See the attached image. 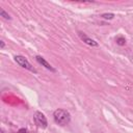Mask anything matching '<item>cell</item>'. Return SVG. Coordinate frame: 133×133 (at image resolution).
Masks as SVG:
<instances>
[{"label": "cell", "mask_w": 133, "mask_h": 133, "mask_svg": "<svg viewBox=\"0 0 133 133\" xmlns=\"http://www.w3.org/2000/svg\"><path fill=\"white\" fill-rule=\"evenodd\" d=\"M53 116H54L55 123L60 125V126H65L71 121L70 113L64 109H56L54 111V113H53Z\"/></svg>", "instance_id": "1"}, {"label": "cell", "mask_w": 133, "mask_h": 133, "mask_svg": "<svg viewBox=\"0 0 133 133\" xmlns=\"http://www.w3.org/2000/svg\"><path fill=\"white\" fill-rule=\"evenodd\" d=\"M33 119H34V123H35V125H36L37 127H39V128H42V129L47 128L48 122H47L46 116H45L42 112L36 111V112L34 113V115H33Z\"/></svg>", "instance_id": "2"}, {"label": "cell", "mask_w": 133, "mask_h": 133, "mask_svg": "<svg viewBox=\"0 0 133 133\" xmlns=\"http://www.w3.org/2000/svg\"><path fill=\"white\" fill-rule=\"evenodd\" d=\"M15 60H16V62L20 65V66H22V68H24V69H27V70H29V71H31V72H36L32 66H31V64L29 63V61L24 57V56H21V55H17V56H15Z\"/></svg>", "instance_id": "3"}, {"label": "cell", "mask_w": 133, "mask_h": 133, "mask_svg": "<svg viewBox=\"0 0 133 133\" xmlns=\"http://www.w3.org/2000/svg\"><path fill=\"white\" fill-rule=\"evenodd\" d=\"M35 59H36V61H37L38 63H41V64H42L43 66H45L47 70H50V71H52V72H55V69H54L47 60H45V58H43L42 56H36Z\"/></svg>", "instance_id": "4"}, {"label": "cell", "mask_w": 133, "mask_h": 133, "mask_svg": "<svg viewBox=\"0 0 133 133\" xmlns=\"http://www.w3.org/2000/svg\"><path fill=\"white\" fill-rule=\"evenodd\" d=\"M79 36H80L81 39H82L84 43H86L87 45H89V46H91V47H97V46H98V43H97L96 41H94V39L87 37L85 34H82V32H79Z\"/></svg>", "instance_id": "5"}, {"label": "cell", "mask_w": 133, "mask_h": 133, "mask_svg": "<svg viewBox=\"0 0 133 133\" xmlns=\"http://www.w3.org/2000/svg\"><path fill=\"white\" fill-rule=\"evenodd\" d=\"M0 15H1V17H3V18H4V19H6V20H10L9 15H8V14H6V12H5V10H4L3 8H1V9H0Z\"/></svg>", "instance_id": "6"}, {"label": "cell", "mask_w": 133, "mask_h": 133, "mask_svg": "<svg viewBox=\"0 0 133 133\" xmlns=\"http://www.w3.org/2000/svg\"><path fill=\"white\" fill-rule=\"evenodd\" d=\"M116 44H117V45H119V46H124V45L126 44V39H125L124 37L119 36V37H117V38H116Z\"/></svg>", "instance_id": "7"}, {"label": "cell", "mask_w": 133, "mask_h": 133, "mask_svg": "<svg viewBox=\"0 0 133 133\" xmlns=\"http://www.w3.org/2000/svg\"><path fill=\"white\" fill-rule=\"evenodd\" d=\"M102 18L103 19H106V20H111L114 18V15L113 14H103L102 15Z\"/></svg>", "instance_id": "8"}, {"label": "cell", "mask_w": 133, "mask_h": 133, "mask_svg": "<svg viewBox=\"0 0 133 133\" xmlns=\"http://www.w3.org/2000/svg\"><path fill=\"white\" fill-rule=\"evenodd\" d=\"M17 133H29V132H28L26 129H20V130H19Z\"/></svg>", "instance_id": "9"}, {"label": "cell", "mask_w": 133, "mask_h": 133, "mask_svg": "<svg viewBox=\"0 0 133 133\" xmlns=\"http://www.w3.org/2000/svg\"><path fill=\"white\" fill-rule=\"evenodd\" d=\"M4 47V43H3V41H1V48H3Z\"/></svg>", "instance_id": "10"}]
</instances>
